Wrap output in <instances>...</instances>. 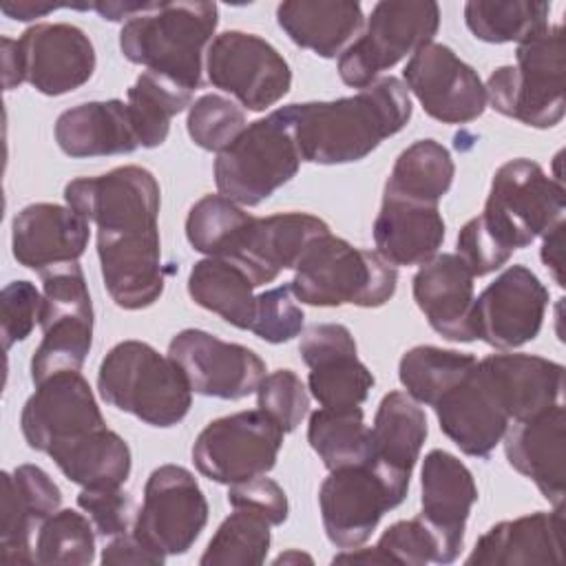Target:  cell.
Listing matches in <instances>:
<instances>
[{
    "instance_id": "54",
    "label": "cell",
    "mask_w": 566,
    "mask_h": 566,
    "mask_svg": "<svg viewBox=\"0 0 566 566\" xmlns=\"http://www.w3.org/2000/svg\"><path fill=\"white\" fill-rule=\"evenodd\" d=\"M562 230H564V221H559L557 226H553L542 239V261L544 265L553 272V279L559 287H564V279H562Z\"/></svg>"
},
{
    "instance_id": "45",
    "label": "cell",
    "mask_w": 566,
    "mask_h": 566,
    "mask_svg": "<svg viewBox=\"0 0 566 566\" xmlns=\"http://www.w3.org/2000/svg\"><path fill=\"white\" fill-rule=\"evenodd\" d=\"M256 407L272 418L283 433L294 431L310 411V394L292 369H276L256 387Z\"/></svg>"
},
{
    "instance_id": "12",
    "label": "cell",
    "mask_w": 566,
    "mask_h": 566,
    "mask_svg": "<svg viewBox=\"0 0 566 566\" xmlns=\"http://www.w3.org/2000/svg\"><path fill=\"white\" fill-rule=\"evenodd\" d=\"M206 73L212 86L254 113L281 102L292 86L285 57L268 40L245 31H223L210 42Z\"/></svg>"
},
{
    "instance_id": "6",
    "label": "cell",
    "mask_w": 566,
    "mask_h": 566,
    "mask_svg": "<svg viewBox=\"0 0 566 566\" xmlns=\"http://www.w3.org/2000/svg\"><path fill=\"white\" fill-rule=\"evenodd\" d=\"M564 184L539 164L520 157L495 170L478 221L504 252L513 254L564 221Z\"/></svg>"
},
{
    "instance_id": "21",
    "label": "cell",
    "mask_w": 566,
    "mask_h": 566,
    "mask_svg": "<svg viewBox=\"0 0 566 566\" xmlns=\"http://www.w3.org/2000/svg\"><path fill=\"white\" fill-rule=\"evenodd\" d=\"M22 82L42 95H64L84 86L95 71V49L88 35L66 22L29 27L15 40Z\"/></svg>"
},
{
    "instance_id": "38",
    "label": "cell",
    "mask_w": 566,
    "mask_h": 566,
    "mask_svg": "<svg viewBox=\"0 0 566 566\" xmlns=\"http://www.w3.org/2000/svg\"><path fill=\"white\" fill-rule=\"evenodd\" d=\"M475 363L478 358L464 352L418 345L402 354L398 363V378L416 402L436 407V402L451 391Z\"/></svg>"
},
{
    "instance_id": "37",
    "label": "cell",
    "mask_w": 566,
    "mask_h": 566,
    "mask_svg": "<svg viewBox=\"0 0 566 566\" xmlns=\"http://www.w3.org/2000/svg\"><path fill=\"white\" fill-rule=\"evenodd\" d=\"M126 106L142 148H157L170 133V119L192 106V91L177 82L144 71L126 93Z\"/></svg>"
},
{
    "instance_id": "46",
    "label": "cell",
    "mask_w": 566,
    "mask_h": 566,
    "mask_svg": "<svg viewBox=\"0 0 566 566\" xmlns=\"http://www.w3.org/2000/svg\"><path fill=\"white\" fill-rule=\"evenodd\" d=\"M290 283L272 287L256 296V310L250 332L265 343H287L301 334L305 314L294 301Z\"/></svg>"
},
{
    "instance_id": "19",
    "label": "cell",
    "mask_w": 566,
    "mask_h": 566,
    "mask_svg": "<svg viewBox=\"0 0 566 566\" xmlns=\"http://www.w3.org/2000/svg\"><path fill=\"white\" fill-rule=\"evenodd\" d=\"M402 77L424 113L442 124L473 122L486 108L480 75L444 44L431 42L418 49L409 57Z\"/></svg>"
},
{
    "instance_id": "55",
    "label": "cell",
    "mask_w": 566,
    "mask_h": 566,
    "mask_svg": "<svg viewBox=\"0 0 566 566\" xmlns=\"http://www.w3.org/2000/svg\"><path fill=\"white\" fill-rule=\"evenodd\" d=\"M60 7H75V4H66V2H4L2 4V13L20 20V22H29L33 18H42Z\"/></svg>"
},
{
    "instance_id": "5",
    "label": "cell",
    "mask_w": 566,
    "mask_h": 566,
    "mask_svg": "<svg viewBox=\"0 0 566 566\" xmlns=\"http://www.w3.org/2000/svg\"><path fill=\"white\" fill-rule=\"evenodd\" d=\"M486 102L504 117L533 128H553L564 104V31L548 24L515 49V66H497L484 86Z\"/></svg>"
},
{
    "instance_id": "32",
    "label": "cell",
    "mask_w": 566,
    "mask_h": 566,
    "mask_svg": "<svg viewBox=\"0 0 566 566\" xmlns=\"http://www.w3.org/2000/svg\"><path fill=\"white\" fill-rule=\"evenodd\" d=\"M55 142L73 159L128 155L139 148L126 102H84L55 122Z\"/></svg>"
},
{
    "instance_id": "41",
    "label": "cell",
    "mask_w": 566,
    "mask_h": 566,
    "mask_svg": "<svg viewBox=\"0 0 566 566\" xmlns=\"http://www.w3.org/2000/svg\"><path fill=\"white\" fill-rule=\"evenodd\" d=\"M270 522L248 509H234L217 528L208 548L203 551L201 566L219 564H263L270 551Z\"/></svg>"
},
{
    "instance_id": "58",
    "label": "cell",
    "mask_w": 566,
    "mask_h": 566,
    "mask_svg": "<svg viewBox=\"0 0 566 566\" xmlns=\"http://www.w3.org/2000/svg\"><path fill=\"white\" fill-rule=\"evenodd\" d=\"M290 562H307V564H312V557L310 555H305V553H298V551H287V553H281L276 559H274V564H290Z\"/></svg>"
},
{
    "instance_id": "33",
    "label": "cell",
    "mask_w": 566,
    "mask_h": 566,
    "mask_svg": "<svg viewBox=\"0 0 566 566\" xmlns=\"http://www.w3.org/2000/svg\"><path fill=\"white\" fill-rule=\"evenodd\" d=\"M276 22L294 44L321 57H340L365 27L352 0H287L276 7Z\"/></svg>"
},
{
    "instance_id": "29",
    "label": "cell",
    "mask_w": 566,
    "mask_h": 566,
    "mask_svg": "<svg viewBox=\"0 0 566 566\" xmlns=\"http://www.w3.org/2000/svg\"><path fill=\"white\" fill-rule=\"evenodd\" d=\"M564 557V515L537 511L493 524L467 557L469 566H528L553 564Z\"/></svg>"
},
{
    "instance_id": "13",
    "label": "cell",
    "mask_w": 566,
    "mask_h": 566,
    "mask_svg": "<svg viewBox=\"0 0 566 566\" xmlns=\"http://www.w3.org/2000/svg\"><path fill=\"white\" fill-rule=\"evenodd\" d=\"M208 522V502L197 478L179 464L157 467L144 486L133 533L161 555H184Z\"/></svg>"
},
{
    "instance_id": "42",
    "label": "cell",
    "mask_w": 566,
    "mask_h": 566,
    "mask_svg": "<svg viewBox=\"0 0 566 566\" xmlns=\"http://www.w3.org/2000/svg\"><path fill=\"white\" fill-rule=\"evenodd\" d=\"M95 528L91 520L77 511L62 509L46 517L35 535V564L84 566L95 557Z\"/></svg>"
},
{
    "instance_id": "1",
    "label": "cell",
    "mask_w": 566,
    "mask_h": 566,
    "mask_svg": "<svg viewBox=\"0 0 566 566\" xmlns=\"http://www.w3.org/2000/svg\"><path fill=\"white\" fill-rule=\"evenodd\" d=\"M301 161L336 166L365 159L411 117V97L398 77H378L349 97L279 108Z\"/></svg>"
},
{
    "instance_id": "52",
    "label": "cell",
    "mask_w": 566,
    "mask_h": 566,
    "mask_svg": "<svg viewBox=\"0 0 566 566\" xmlns=\"http://www.w3.org/2000/svg\"><path fill=\"white\" fill-rule=\"evenodd\" d=\"M228 504L232 509H248L261 515L263 520L270 522V526L283 524L290 513V504L283 486L265 475H256L245 482L230 484Z\"/></svg>"
},
{
    "instance_id": "3",
    "label": "cell",
    "mask_w": 566,
    "mask_h": 566,
    "mask_svg": "<svg viewBox=\"0 0 566 566\" xmlns=\"http://www.w3.org/2000/svg\"><path fill=\"white\" fill-rule=\"evenodd\" d=\"M97 391L104 402L150 427L181 422L192 405L179 365L142 340H122L102 358Z\"/></svg>"
},
{
    "instance_id": "50",
    "label": "cell",
    "mask_w": 566,
    "mask_h": 566,
    "mask_svg": "<svg viewBox=\"0 0 566 566\" xmlns=\"http://www.w3.org/2000/svg\"><path fill=\"white\" fill-rule=\"evenodd\" d=\"M2 307V343L9 349L13 343L24 340L35 325H40L42 294L31 281H11L0 292Z\"/></svg>"
},
{
    "instance_id": "8",
    "label": "cell",
    "mask_w": 566,
    "mask_h": 566,
    "mask_svg": "<svg viewBox=\"0 0 566 566\" xmlns=\"http://www.w3.org/2000/svg\"><path fill=\"white\" fill-rule=\"evenodd\" d=\"M42 276V340L31 358L38 385L60 371H80L93 345V301L80 263L51 268Z\"/></svg>"
},
{
    "instance_id": "27",
    "label": "cell",
    "mask_w": 566,
    "mask_h": 566,
    "mask_svg": "<svg viewBox=\"0 0 566 566\" xmlns=\"http://www.w3.org/2000/svg\"><path fill=\"white\" fill-rule=\"evenodd\" d=\"M473 274L455 252L436 254L413 276V301L429 325L447 340L471 343Z\"/></svg>"
},
{
    "instance_id": "15",
    "label": "cell",
    "mask_w": 566,
    "mask_h": 566,
    "mask_svg": "<svg viewBox=\"0 0 566 566\" xmlns=\"http://www.w3.org/2000/svg\"><path fill=\"white\" fill-rule=\"evenodd\" d=\"M548 290L526 265L506 268L473 301V334L495 349L533 340L544 323Z\"/></svg>"
},
{
    "instance_id": "23",
    "label": "cell",
    "mask_w": 566,
    "mask_h": 566,
    "mask_svg": "<svg viewBox=\"0 0 566 566\" xmlns=\"http://www.w3.org/2000/svg\"><path fill=\"white\" fill-rule=\"evenodd\" d=\"M420 486V517L438 539L440 564H451L464 546L467 520L478 502L473 473L453 453L433 449L422 460Z\"/></svg>"
},
{
    "instance_id": "36",
    "label": "cell",
    "mask_w": 566,
    "mask_h": 566,
    "mask_svg": "<svg viewBox=\"0 0 566 566\" xmlns=\"http://www.w3.org/2000/svg\"><path fill=\"white\" fill-rule=\"evenodd\" d=\"M453 175L451 153L436 139H418L398 155L385 184V195L438 206L449 192Z\"/></svg>"
},
{
    "instance_id": "56",
    "label": "cell",
    "mask_w": 566,
    "mask_h": 566,
    "mask_svg": "<svg viewBox=\"0 0 566 566\" xmlns=\"http://www.w3.org/2000/svg\"><path fill=\"white\" fill-rule=\"evenodd\" d=\"M153 2H93V9L104 18V20H111V22H117V20H130L133 15L137 13H144L150 9Z\"/></svg>"
},
{
    "instance_id": "20",
    "label": "cell",
    "mask_w": 566,
    "mask_h": 566,
    "mask_svg": "<svg viewBox=\"0 0 566 566\" xmlns=\"http://www.w3.org/2000/svg\"><path fill=\"white\" fill-rule=\"evenodd\" d=\"M298 352L310 367L307 389L325 409L360 407L374 376L365 363L358 360L356 340L340 323H316L301 336Z\"/></svg>"
},
{
    "instance_id": "2",
    "label": "cell",
    "mask_w": 566,
    "mask_h": 566,
    "mask_svg": "<svg viewBox=\"0 0 566 566\" xmlns=\"http://www.w3.org/2000/svg\"><path fill=\"white\" fill-rule=\"evenodd\" d=\"M217 22L214 2H153L148 11L124 22L119 49L128 62L195 91L203 82V60Z\"/></svg>"
},
{
    "instance_id": "47",
    "label": "cell",
    "mask_w": 566,
    "mask_h": 566,
    "mask_svg": "<svg viewBox=\"0 0 566 566\" xmlns=\"http://www.w3.org/2000/svg\"><path fill=\"white\" fill-rule=\"evenodd\" d=\"M376 548L385 555L387 564H405V566H424L429 562L440 564L438 539L433 531L422 522L420 515L391 524L376 542Z\"/></svg>"
},
{
    "instance_id": "18",
    "label": "cell",
    "mask_w": 566,
    "mask_h": 566,
    "mask_svg": "<svg viewBox=\"0 0 566 566\" xmlns=\"http://www.w3.org/2000/svg\"><path fill=\"white\" fill-rule=\"evenodd\" d=\"M327 232L329 226L307 212L250 214L219 259L239 265L254 287H261L274 281L283 270H294L305 248Z\"/></svg>"
},
{
    "instance_id": "43",
    "label": "cell",
    "mask_w": 566,
    "mask_h": 566,
    "mask_svg": "<svg viewBox=\"0 0 566 566\" xmlns=\"http://www.w3.org/2000/svg\"><path fill=\"white\" fill-rule=\"evenodd\" d=\"M250 219L239 203L223 195L201 197L186 217V239L206 256H221L239 228Z\"/></svg>"
},
{
    "instance_id": "35",
    "label": "cell",
    "mask_w": 566,
    "mask_h": 566,
    "mask_svg": "<svg viewBox=\"0 0 566 566\" xmlns=\"http://www.w3.org/2000/svg\"><path fill=\"white\" fill-rule=\"evenodd\" d=\"M190 298L208 312H214L226 323L250 329L256 310L254 283L232 261L206 256L197 261L188 274Z\"/></svg>"
},
{
    "instance_id": "26",
    "label": "cell",
    "mask_w": 566,
    "mask_h": 566,
    "mask_svg": "<svg viewBox=\"0 0 566 566\" xmlns=\"http://www.w3.org/2000/svg\"><path fill=\"white\" fill-rule=\"evenodd\" d=\"M509 464L528 478L557 509L566 493V418L564 402L524 422L509 424L504 433Z\"/></svg>"
},
{
    "instance_id": "28",
    "label": "cell",
    "mask_w": 566,
    "mask_h": 566,
    "mask_svg": "<svg viewBox=\"0 0 566 566\" xmlns=\"http://www.w3.org/2000/svg\"><path fill=\"white\" fill-rule=\"evenodd\" d=\"M440 431L471 458H489L511 420L473 369L436 402Z\"/></svg>"
},
{
    "instance_id": "40",
    "label": "cell",
    "mask_w": 566,
    "mask_h": 566,
    "mask_svg": "<svg viewBox=\"0 0 566 566\" xmlns=\"http://www.w3.org/2000/svg\"><path fill=\"white\" fill-rule=\"evenodd\" d=\"M551 4L539 0H471L464 4L469 31L489 44L524 42L548 27Z\"/></svg>"
},
{
    "instance_id": "14",
    "label": "cell",
    "mask_w": 566,
    "mask_h": 566,
    "mask_svg": "<svg viewBox=\"0 0 566 566\" xmlns=\"http://www.w3.org/2000/svg\"><path fill=\"white\" fill-rule=\"evenodd\" d=\"M66 206L80 212L97 232L157 226L159 184L142 166H119L97 177H80L64 188Z\"/></svg>"
},
{
    "instance_id": "11",
    "label": "cell",
    "mask_w": 566,
    "mask_h": 566,
    "mask_svg": "<svg viewBox=\"0 0 566 566\" xmlns=\"http://www.w3.org/2000/svg\"><path fill=\"white\" fill-rule=\"evenodd\" d=\"M407 486L389 480L369 460L329 471L318 489L327 539L343 551L363 546L382 515L407 497Z\"/></svg>"
},
{
    "instance_id": "51",
    "label": "cell",
    "mask_w": 566,
    "mask_h": 566,
    "mask_svg": "<svg viewBox=\"0 0 566 566\" xmlns=\"http://www.w3.org/2000/svg\"><path fill=\"white\" fill-rule=\"evenodd\" d=\"M9 480L18 500L22 502L38 528L60 509L62 491L44 469L35 464H20L9 473Z\"/></svg>"
},
{
    "instance_id": "34",
    "label": "cell",
    "mask_w": 566,
    "mask_h": 566,
    "mask_svg": "<svg viewBox=\"0 0 566 566\" xmlns=\"http://www.w3.org/2000/svg\"><path fill=\"white\" fill-rule=\"evenodd\" d=\"M57 469L82 489L124 486L130 475V449L108 427L95 429L49 453Z\"/></svg>"
},
{
    "instance_id": "57",
    "label": "cell",
    "mask_w": 566,
    "mask_h": 566,
    "mask_svg": "<svg viewBox=\"0 0 566 566\" xmlns=\"http://www.w3.org/2000/svg\"><path fill=\"white\" fill-rule=\"evenodd\" d=\"M2 80H4V88L7 91H11V88L22 84L15 40H11V38H2Z\"/></svg>"
},
{
    "instance_id": "16",
    "label": "cell",
    "mask_w": 566,
    "mask_h": 566,
    "mask_svg": "<svg viewBox=\"0 0 566 566\" xmlns=\"http://www.w3.org/2000/svg\"><path fill=\"white\" fill-rule=\"evenodd\" d=\"M168 356L184 371L192 394L239 400L256 391L265 363L245 345L226 343L203 329H181L168 345Z\"/></svg>"
},
{
    "instance_id": "24",
    "label": "cell",
    "mask_w": 566,
    "mask_h": 566,
    "mask_svg": "<svg viewBox=\"0 0 566 566\" xmlns=\"http://www.w3.org/2000/svg\"><path fill=\"white\" fill-rule=\"evenodd\" d=\"M475 371L513 422L535 418L562 402L564 365L533 354H491Z\"/></svg>"
},
{
    "instance_id": "49",
    "label": "cell",
    "mask_w": 566,
    "mask_h": 566,
    "mask_svg": "<svg viewBox=\"0 0 566 566\" xmlns=\"http://www.w3.org/2000/svg\"><path fill=\"white\" fill-rule=\"evenodd\" d=\"M77 506L91 520L93 528L102 537H117L128 531L135 515L133 495L122 486L111 489H82Z\"/></svg>"
},
{
    "instance_id": "44",
    "label": "cell",
    "mask_w": 566,
    "mask_h": 566,
    "mask_svg": "<svg viewBox=\"0 0 566 566\" xmlns=\"http://www.w3.org/2000/svg\"><path fill=\"white\" fill-rule=\"evenodd\" d=\"M245 126V113L232 99L217 93L201 95L188 108L186 128L190 139L199 148L217 155L228 148Z\"/></svg>"
},
{
    "instance_id": "48",
    "label": "cell",
    "mask_w": 566,
    "mask_h": 566,
    "mask_svg": "<svg viewBox=\"0 0 566 566\" xmlns=\"http://www.w3.org/2000/svg\"><path fill=\"white\" fill-rule=\"evenodd\" d=\"M35 522L18 500L9 471L2 473V526H0V557L9 564H35L31 535Z\"/></svg>"
},
{
    "instance_id": "10",
    "label": "cell",
    "mask_w": 566,
    "mask_h": 566,
    "mask_svg": "<svg viewBox=\"0 0 566 566\" xmlns=\"http://www.w3.org/2000/svg\"><path fill=\"white\" fill-rule=\"evenodd\" d=\"M283 429L261 409H248L208 422L192 444L197 471L219 484L265 475L279 458Z\"/></svg>"
},
{
    "instance_id": "9",
    "label": "cell",
    "mask_w": 566,
    "mask_h": 566,
    "mask_svg": "<svg viewBox=\"0 0 566 566\" xmlns=\"http://www.w3.org/2000/svg\"><path fill=\"white\" fill-rule=\"evenodd\" d=\"M438 27L440 7L431 0L376 2L363 33L338 57L340 80L352 88H367L382 71L431 44Z\"/></svg>"
},
{
    "instance_id": "30",
    "label": "cell",
    "mask_w": 566,
    "mask_h": 566,
    "mask_svg": "<svg viewBox=\"0 0 566 566\" xmlns=\"http://www.w3.org/2000/svg\"><path fill=\"white\" fill-rule=\"evenodd\" d=\"M444 241V219L438 206L382 195L374 221L376 252L398 265H422L431 261Z\"/></svg>"
},
{
    "instance_id": "39",
    "label": "cell",
    "mask_w": 566,
    "mask_h": 566,
    "mask_svg": "<svg viewBox=\"0 0 566 566\" xmlns=\"http://www.w3.org/2000/svg\"><path fill=\"white\" fill-rule=\"evenodd\" d=\"M307 442L329 471L363 464L371 455L369 427L365 424L360 407H321L310 416Z\"/></svg>"
},
{
    "instance_id": "25",
    "label": "cell",
    "mask_w": 566,
    "mask_h": 566,
    "mask_svg": "<svg viewBox=\"0 0 566 566\" xmlns=\"http://www.w3.org/2000/svg\"><path fill=\"white\" fill-rule=\"evenodd\" d=\"M88 226L71 206L31 203L11 223L13 259L38 274L75 263L88 245Z\"/></svg>"
},
{
    "instance_id": "53",
    "label": "cell",
    "mask_w": 566,
    "mask_h": 566,
    "mask_svg": "<svg viewBox=\"0 0 566 566\" xmlns=\"http://www.w3.org/2000/svg\"><path fill=\"white\" fill-rule=\"evenodd\" d=\"M166 555L148 548L135 533H122L117 537H113L104 551H102V564L104 566H126V564H135V566H159L164 564Z\"/></svg>"
},
{
    "instance_id": "7",
    "label": "cell",
    "mask_w": 566,
    "mask_h": 566,
    "mask_svg": "<svg viewBox=\"0 0 566 566\" xmlns=\"http://www.w3.org/2000/svg\"><path fill=\"white\" fill-rule=\"evenodd\" d=\"M301 168V155L287 122L279 113L248 124L214 159L219 195L239 206H259Z\"/></svg>"
},
{
    "instance_id": "4",
    "label": "cell",
    "mask_w": 566,
    "mask_h": 566,
    "mask_svg": "<svg viewBox=\"0 0 566 566\" xmlns=\"http://www.w3.org/2000/svg\"><path fill=\"white\" fill-rule=\"evenodd\" d=\"M396 283V268L378 252L327 232L305 248L290 287L296 301L314 307H380L394 296Z\"/></svg>"
},
{
    "instance_id": "17",
    "label": "cell",
    "mask_w": 566,
    "mask_h": 566,
    "mask_svg": "<svg viewBox=\"0 0 566 566\" xmlns=\"http://www.w3.org/2000/svg\"><path fill=\"white\" fill-rule=\"evenodd\" d=\"M20 427L27 444L49 455L53 449L106 427V422L84 376L60 371L35 385L22 407Z\"/></svg>"
},
{
    "instance_id": "22",
    "label": "cell",
    "mask_w": 566,
    "mask_h": 566,
    "mask_svg": "<svg viewBox=\"0 0 566 566\" xmlns=\"http://www.w3.org/2000/svg\"><path fill=\"white\" fill-rule=\"evenodd\" d=\"M97 256L104 287L122 310L150 307L164 292L159 228L97 232Z\"/></svg>"
},
{
    "instance_id": "31",
    "label": "cell",
    "mask_w": 566,
    "mask_h": 566,
    "mask_svg": "<svg viewBox=\"0 0 566 566\" xmlns=\"http://www.w3.org/2000/svg\"><path fill=\"white\" fill-rule=\"evenodd\" d=\"M427 431V416L418 402L405 391H389L382 396L369 429V462L389 480L409 489Z\"/></svg>"
}]
</instances>
